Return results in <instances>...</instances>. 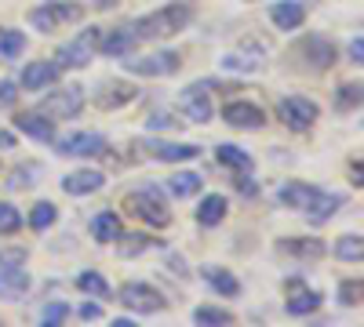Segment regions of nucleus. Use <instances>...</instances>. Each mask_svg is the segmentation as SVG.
Returning <instances> with one entry per match:
<instances>
[{
  "mask_svg": "<svg viewBox=\"0 0 364 327\" xmlns=\"http://www.w3.org/2000/svg\"><path fill=\"white\" fill-rule=\"evenodd\" d=\"M360 106V84H343L339 87V109H357Z\"/></svg>",
  "mask_w": 364,
  "mask_h": 327,
  "instance_id": "36",
  "label": "nucleus"
},
{
  "mask_svg": "<svg viewBox=\"0 0 364 327\" xmlns=\"http://www.w3.org/2000/svg\"><path fill=\"white\" fill-rule=\"evenodd\" d=\"M124 207L139 218L146 222L149 229H164L171 226V207H168V196L157 189V186H139L124 196Z\"/></svg>",
  "mask_w": 364,
  "mask_h": 327,
  "instance_id": "3",
  "label": "nucleus"
},
{
  "mask_svg": "<svg viewBox=\"0 0 364 327\" xmlns=\"http://www.w3.org/2000/svg\"><path fill=\"white\" fill-rule=\"evenodd\" d=\"M99 8H113V0H99Z\"/></svg>",
  "mask_w": 364,
  "mask_h": 327,
  "instance_id": "44",
  "label": "nucleus"
},
{
  "mask_svg": "<svg viewBox=\"0 0 364 327\" xmlns=\"http://www.w3.org/2000/svg\"><path fill=\"white\" fill-rule=\"evenodd\" d=\"M15 128L22 135H29V138H37V142H55V124L48 121L44 113H18Z\"/></svg>",
  "mask_w": 364,
  "mask_h": 327,
  "instance_id": "22",
  "label": "nucleus"
},
{
  "mask_svg": "<svg viewBox=\"0 0 364 327\" xmlns=\"http://www.w3.org/2000/svg\"><path fill=\"white\" fill-rule=\"evenodd\" d=\"M269 22L284 29V33H295V29L306 22V4L302 0H281V4H269Z\"/></svg>",
  "mask_w": 364,
  "mask_h": 327,
  "instance_id": "18",
  "label": "nucleus"
},
{
  "mask_svg": "<svg viewBox=\"0 0 364 327\" xmlns=\"http://www.w3.org/2000/svg\"><path fill=\"white\" fill-rule=\"evenodd\" d=\"M84 109V87L77 84H66V87H58V92H51L37 113L51 116V121H73V116Z\"/></svg>",
  "mask_w": 364,
  "mask_h": 327,
  "instance_id": "9",
  "label": "nucleus"
},
{
  "mask_svg": "<svg viewBox=\"0 0 364 327\" xmlns=\"http://www.w3.org/2000/svg\"><path fill=\"white\" fill-rule=\"evenodd\" d=\"M223 66H226V70H245V73H252V70L259 66V58L237 51V55H226V58H223Z\"/></svg>",
  "mask_w": 364,
  "mask_h": 327,
  "instance_id": "38",
  "label": "nucleus"
},
{
  "mask_svg": "<svg viewBox=\"0 0 364 327\" xmlns=\"http://www.w3.org/2000/svg\"><path fill=\"white\" fill-rule=\"evenodd\" d=\"M321 291H314V287H306V284H302V280H291L288 284V313L291 316H310V313H317L321 309Z\"/></svg>",
  "mask_w": 364,
  "mask_h": 327,
  "instance_id": "16",
  "label": "nucleus"
},
{
  "mask_svg": "<svg viewBox=\"0 0 364 327\" xmlns=\"http://www.w3.org/2000/svg\"><path fill=\"white\" fill-rule=\"evenodd\" d=\"M149 124H157V128H178V121H171V116H164V113H157Z\"/></svg>",
  "mask_w": 364,
  "mask_h": 327,
  "instance_id": "43",
  "label": "nucleus"
},
{
  "mask_svg": "<svg viewBox=\"0 0 364 327\" xmlns=\"http://www.w3.org/2000/svg\"><path fill=\"white\" fill-rule=\"evenodd\" d=\"M197 189H200V174H193V171H175V174L168 178V193H171L175 200L193 196Z\"/></svg>",
  "mask_w": 364,
  "mask_h": 327,
  "instance_id": "28",
  "label": "nucleus"
},
{
  "mask_svg": "<svg viewBox=\"0 0 364 327\" xmlns=\"http://www.w3.org/2000/svg\"><path fill=\"white\" fill-rule=\"evenodd\" d=\"M4 150H15V131L0 128V153H4Z\"/></svg>",
  "mask_w": 364,
  "mask_h": 327,
  "instance_id": "42",
  "label": "nucleus"
},
{
  "mask_svg": "<svg viewBox=\"0 0 364 327\" xmlns=\"http://www.w3.org/2000/svg\"><path fill=\"white\" fill-rule=\"evenodd\" d=\"M91 236H95L99 244H117V240H124V226H120L117 211H99L95 218H91Z\"/></svg>",
  "mask_w": 364,
  "mask_h": 327,
  "instance_id": "24",
  "label": "nucleus"
},
{
  "mask_svg": "<svg viewBox=\"0 0 364 327\" xmlns=\"http://www.w3.org/2000/svg\"><path fill=\"white\" fill-rule=\"evenodd\" d=\"M350 58H353L357 66L364 62V40H360V37H353V44H350Z\"/></svg>",
  "mask_w": 364,
  "mask_h": 327,
  "instance_id": "41",
  "label": "nucleus"
},
{
  "mask_svg": "<svg viewBox=\"0 0 364 327\" xmlns=\"http://www.w3.org/2000/svg\"><path fill=\"white\" fill-rule=\"evenodd\" d=\"M106 186V174L102 171H70L66 178H63V189L70 193V196H91V193H99Z\"/></svg>",
  "mask_w": 364,
  "mask_h": 327,
  "instance_id": "20",
  "label": "nucleus"
},
{
  "mask_svg": "<svg viewBox=\"0 0 364 327\" xmlns=\"http://www.w3.org/2000/svg\"><path fill=\"white\" fill-rule=\"evenodd\" d=\"M26 51V33L18 29H0V58H18Z\"/></svg>",
  "mask_w": 364,
  "mask_h": 327,
  "instance_id": "30",
  "label": "nucleus"
},
{
  "mask_svg": "<svg viewBox=\"0 0 364 327\" xmlns=\"http://www.w3.org/2000/svg\"><path fill=\"white\" fill-rule=\"evenodd\" d=\"M58 70L55 62H29L26 70H22V87L26 92H44V87H51V84H58Z\"/></svg>",
  "mask_w": 364,
  "mask_h": 327,
  "instance_id": "21",
  "label": "nucleus"
},
{
  "mask_svg": "<svg viewBox=\"0 0 364 327\" xmlns=\"http://www.w3.org/2000/svg\"><path fill=\"white\" fill-rule=\"evenodd\" d=\"M178 109H182V116H186V121L208 124L211 113H215V106H211V95H208V84H190V87H182Z\"/></svg>",
  "mask_w": 364,
  "mask_h": 327,
  "instance_id": "12",
  "label": "nucleus"
},
{
  "mask_svg": "<svg viewBox=\"0 0 364 327\" xmlns=\"http://www.w3.org/2000/svg\"><path fill=\"white\" fill-rule=\"evenodd\" d=\"M223 116H226L230 128H240V131H259L266 124V109L255 106V102H230L223 109Z\"/></svg>",
  "mask_w": 364,
  "mask_h": 327,
  "instance_id": "14",
  "label": "nucleus"
},
{
  "mask_svg": "<svg viewBox=\"0 0 364 327\" xmlns=\"http://www.w3.org/2000/svg\"><path fill=\"white\" fill-rule=\"evenodd\" d=\"M26 248H4L0 251V299L4 302H18L29 291V273H26Z\"/></svg>",
  "mask_w": 364,
  "mask_h": 327,
  "instance_id": "5",
  "label": "nucleus"
},
{
  "mask_svg": "<svg viewBox=\"0 0 364 327\" xmlns=\"http://www.w3.org/2000/svg\"><path fill=\"white\" fill-rule=\"evenodd\" d=\"M117 299H120V306H124V309L142 313V316H149V313H164V309H168V299H164V294H161L154 284H142V280L124 284Z\"/></svg>",
  "mask_w": 364,
  "mask_h": 327,
  "instance_id": "6",
  "label": "nucleus"
},
{
  "mask_svg": "<svg viewBox=\"0 0 364 327\" xmlns=\"http://www.w3.org/2000/svg\"><path fill=\"white\" fill-rule=\"evenodd\" d=\"M226 211H230V200L223 193H208L200 200V207H197V222L200 226H219L226 218Z\"/></svg>",
  "mask_w": 364,
  "mask_h": 327,
  "instance_id": "25",
  "label": "nucleus"
},
{
  "mask_svg": "<svg viewBox=\"0 0 364 327\" xmlns=\"http://www.w3.org/2000/svg\"><path fill=\"white\" fill-rule=\"evenodd\" d=\"M55 145H58V153L63 157H106V150H109V142L102 138V135H95V131H73V135H63V138H55Z\"/></svg>",
  "mask_w": 364,
  "mask_h": 327,
  "instance_id": "11",
  "label": "nucleus"
},
{
  "mask_svg": "<svg viewBox=\"0 0 364 327\" xmlns=\"http://www.w3.org/2000/svg\"><path fill=\"white\" fill-rule=\"evenodd\" d=\"M135 84L128 80H102L99 92H95V106L99 109H124L128 102H135Z\"/></svg>",
  "mask_w": 364,
  "mask_h": 327,
  "instance_id": "15",
  "label": "nucleus"
},
{
  "mask_svg": "<svg viewBox=\"0 0 364 327\" xmlns=\"http://www.w3.org/2000/svg\"><path fill=\"white\" fill-rule=\"evenodd\" d=\"M215 157H219V164L223 167H230V171H237V174H252V157L245 153V150H240V145H215Z\"/></svg>",
  "mask_w": 364,
  "mask_h": 327,
  "instance_id": "26",
  "label": "nucleus"
},
{
  "mask_svg": "<svg viewBox=\"0 0 364 327\" xmlns=\"http://www.w3.org/2000/svg\"><path fill=\"white\" fill-rule=\"evenodd\" d=\"M15 95H18V92H15V84H11V80L0 84V106H11V102H15Z\"/></svg>",
  "mask_w": 364,
  "mask_h": 327,
  "instance_id": "40",
  "label": "nucleus"
},
{
  "mask_svg": "<svg viewBox=\"0 0 364 327\" xmlns=\"http://www.w3.org/2000/svg\"><path fill=\"white\" fill-rule=\"evenodd\" d=\"M66 316H70V306H66V302H51V306H44L41 323H44V327H58Z\"/></svg>",
  "mask_w": 364,
  "mask_h": 327,
  "instance_id": "35",
  "label": "nucleus"
},
{
  "mask_svg": "<svg viewBox=\"0 0 364 327\" xmlns=\"http://www.w3.org/2000/svg\"><path fill=\"white\" fill-rule=\"evenodd\" d=\"M84 18V4L80 0H44L29 11V26L41 33H63L66 26H77Z\"/></svg>",
  "mask_w": 364,
  "mask_h": 327,
  "instance_id": "4",
  "label": "nucleus"
},
{
  "mask_svg": "<svg viewBox=\"0 0 364 327\" xmlns=\"http://www.w3.org/2000/svg\"><path fill=\"white\" fill-rule=\"evenodd\" d=\"M336 255H339L343 262H360V258H364V240H360V233H346V236H339Z\"/></svg>",
  "mask_w": 364,
  "mask_h": 327,
  "instance_id": "29",
  "label": "nucleus"
},
{
  "mask_svg": "<svg viewBox=\"0 0 364 327\" xmlns=\"http://www.w3.org/2000/svg\"><path fill=\"white\" fill-rule=\"evenodd\" d=\"M22 229V215H18V207L8 204V200H0V233H18Z\"/></svg>",
  "mask_w": 364,
  "mask_h": 327,
  "instance_id": "34",
  "label": "nucleus"
},
{
  "mask_svg": "<svg viewBox=\"0 0 364 327\" xmlns=\"http://www.w3.org/2000/svg\"><path fill=\"white\" fill-rule=\"evenodd\" d=\"M128 73H139V77H171L178 73V55L175 51H157V55H139V58H128Z\"/></svg>",
  "mask_w": 364,
  "mask_h": 327,
  "instance_id": "13",
  "label": "nucleus"
},
{
  "mask_svg": "<svg viewBox=\"0 0 364 327\" xmlns=\"http://www.w3.org/2000/svg\"><path fill=\"white\" fill-rule=\"evenodd\" d=\"M277 251L291 255L299 262H317V258H324V240H321V236H291V240L277 244Z\"/></svg>",
  "mask_w": 364,
  "mask_h": 327,
  "instance_id": "19",
  "label": "nucleus"
},
{
  "mask_svg": "<svg viewBox=\"0 0 364 327\" xmlns=\"http://www.w3.org/2000/svg\"><path fill=\"white\" fill-rule=\"evenodd\" d=\"M277 200H281L284 207H295V211H302L310 222H328V218L343 207V196L324 193V189L306 186V182H288V186H281Z\"/></svg>",
  "mask_w": 364,
  "mask_h": 327,
  "instance_id": "1",
  "label": "nucleus"
},
{
  "mask_svg": "<svg viewBox=\"0 0 364 327\" xmlns=\"http://www.w3.org/2000/svg\"><path fill=\"white\" fill-rule=\"evenodd\" d=\"M135 153L146 160H161V164H182V160H193L200 150L190 142H164V138H146L135 142Z\"/></svg>",
  "mask_w": 364,
  "mask_h": 327,
  "instance_id": "8",
  "label": "nucleus"
},
{
  "mask_svg": "<svg viewBox=\"0 0 364 327\" xmlns=\"http://www.w3.org/2000/svg\"><path fill=\"white\" fill-rule=\"evenodd\" d=\"M135 33L132 26H117V29H106V33H99V51L109 55V58H128L132 48H135Z\"/></svg>",
  "mask_w": 364,
  "mask_h": 327,
  "instance_id": "17",
  "label": "nucleus"
},
{
  "mask_svg": "<svg viewBox=\"0 0 364 327\" xmlns=\"http://www.w3.org/2000/svg\"><path fill=\"white\" fill-rule=\"evenodd\" d=\"M77 313H80L84 320H102V306H99V302H84Z\"/></svg>",
  "mask_w": 364,
  "mask_h": 327,
  "instance_id": "39",
  "label": "nucleus"
},
{
  "mask_svg": "<svg viewBox=\"0 0 364 327\" xmlns=\"http://www.w3.org/2000/svg\"><path fill=\"white\" fill-rule=\"evenodd\" d=\"M200 277H204L211 287H215V294H226V299L240 291V280H237L233 273H226L223 265H204V270H200Z\"/></svg>",
  "mask_w": 364,
  "mask_h": 327,
  "instance_id": "27",
  "label": "nucleus"
},
{
  "mask_svg": "<svg viewBox=\"0 0 364 327\" xmlns=\"http://www.w3.org/2000/svg\"><path fill=\"white\" fill-rule=\"evenodd\" d=\"M302 58H306L314 70H328V66H336V48L324 37H306L302 40Z\"/></svg>",
  "mask_w": 364,
  "mask_h": 327,
  "instance_id": "23",
  "label": "nucleus"
},
{
  "mask_svg": "<svg viewBox=\"0 0 364 327\" xmlns=\"http://www.w3.org/2000/svg\"><path fill=\"white\" fill-rule=\"evenodd\" d=\"M317 116H321L317 106L310 99H302V95H288V99L277 102V121L291 131H310L317 124Z\"/></svg>",
  "mask_w": 364,
  "mask_h": 327,
  "instance_id": "10",
  "label": "nucleus"
},
{
  "mask_svg": "<svg viewBox=\"0 0 364 327\" xmlns=\"http://www.w3.org/2000/svg\"><path fill=\"white\" fill-rule=\"evenodd\" d=\"M360 280H343L339 284V299H343V306H360Z\"/></svg>",
  "mask_w": 364,
  "mask_h": 327,
  "instance_id": "37",
  "label": "nucleus"
},
{
  "mask_svg": "<svg viewBox=\"0 0 364 327\" xmlns=\"http://www.w3.org/2000/svg\"><path fill=\"white\" fill-rule=\"evenodd\" d=\"M190 18H193L190 4H164L157 11L135 18L132 33H135V40H168V37L182 33V29L190 26Z\"/></svg>",
  "mask_w": 364,
  "mask_h": 327,
  "instance_id": "2",
  "label": "nucleus"
},
{
  "mask_svg": "<svg viewBox=\"0 0 364 327\" xmlns=\"http://www.w3.org/2000/svg\"><path fill=\"white\" fill-rule=\"evenodd\" d=\"M193 320L197 323H211V327H226V323H233V313L230 309H219V306H197L193 309Z\"/></svg>",
  "mask_w": 364,
  "mask_h": 327,
  "instance_id": "31",
  "label": "nucleus"
},
{
  "mask_svg": "<svg viewBox=\"0 0 364 327\" xmlns=\"http://www.w3.org/2000/svg\"><path fill=\"white\" fill-rule=\"evenodd\" d=\"M55 215H58V207L41 200V204H33V211H29V226H33V229H48L55 222Z\"/></svg>",
  "mask_w": 364,
  "mask_h": 327,
  "instance_id": "33",
  "label": "nucleus"
},
{
  "mask_svg": "<svg viewBox=\"0 0 364 327\" xmlns=\"http://www.w3.org/2000/svg\"><path fill=\"white\" fill-rule=\"evenodd\" d=\"M99 33H102V29L87 26L77 40H70V44L58 48L55 66H58V70H80V66H87V62H91V55L99 51Z\"/></svg>",
  "mask_w": 364,
  "mask_h": 327,
  "instance_id": "7",
  "label": "nucleus"
},
{
  "mask_svg": "<svg viewBox=\"0 0 364 327\" xmlns=\"http://www.w3.org/2000/svg\"><path fill=\"white\" fill-rule=\"evenodd\" d=\"M77 287L84 294H95V299H109V284L99 277V273H80L77 277Z\"/></svg>",
  "mask_w": 364,
  "mask_h": 327,
  "instance_id": "32",
  "label": "nucleus"
}]
</instances>
